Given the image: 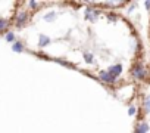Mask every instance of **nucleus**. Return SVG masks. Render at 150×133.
Instances as JSON below:
<instances>
[{"label":"nucleus","mask_w":150,"mask_h":133,"mask_svg":"<svg viewBox=\"0 0 150 133\" xmlns=\"http://www.w3.org/2000/svg\"><path fill=\"white\" fill-rule=\"evenodd\" d=\"M15 40V34L13 33H8L6 34V41H13Z\"/></svg>","instance_id":"nucleus-13"},{"label":"nucleus","mask_w":150,"mask_h":133,"mask_svg":"<svg viewBox=\"0 0 150 133\" xmlns=\"http://www.w3.org/2000/svg\"><path fill=\"white\" fill-rule=\"evenodd\" d=\"M100 80L105 82V83H109V84H110V83H115L116 79H115L113 76H110L109 71H100Z\"/></svg>","instance_id":"nucleus-4"},{"label":"nucleus","mask_w":150,"mask_h":133,"mask_svg":"<svg viewBox=\"0 0 150 133\" xmlns=\"http://www.w3.org/2000/svg\"><path fill=\"white\" fill-rule=\"evenodd\" d=\"M28 5H30L31 8H37V3H35V2H30Z\"/></svg>","instance_id":"nucleus-16"},{"label":"nucleus","mask_w":150,"mask_h":133,"mask_svg":"<svg viewBox=\"0 0 150 133\" xmlns=\"http://www.w3.org/2000/svg\"><path fill=\"white\" fill-rule=\"evenodd\" d=\"M99 14H100V11L88 8V9L86 11L84 16H86V19H87V21H96V19H97V16H99Z\"/></svg>","instance_id":"nucleus-2"},{"label":"nucleus","mask_w":150,"mask_h":133,"mask_svg":"<svg viewBox=\"0 0 150 133\" xmlns=\"http://www.w3.org/2000/svg\"><path fill=\"white\" fill-rule=\"evenodd\" d=\"M147 132H149V124H147V123H140V124L137 126L135 133H147Z\"/></svg>","instance_id":"nucleus-7"},{"label":"nucleus","mask_w":150,"mask_h":133,"mask_svg":"<svg viewBox=\"0 0 150 133\" xmlns=\"http://www.w3.org/2000/svg\"><path fill=\"white\" fill-rule=\"evenodd\" d=\"M53 19H56V12H49L44 15V21L46 22H52Z\"/></svg>","instance_id":"nucleus-9"},{"label":"nucleus","mask_w":150,"mask_h":133,"mask_svg":"<svg viewBox=\"0 0 150 133\" xmlns=\"http://www.w3.org/2000/svg\"><path fill=\"white\" fill-rule=\"evenodd\" d=\"M12 50H13V52H16V53L24 52V44H22L21 41H15V43H13V46H12Z\"/></svg>","instance_id":"nucleus-8"},{"label":"nucleus","mask_w":150,"mask_h":133,"mask_svg":"<svg viewBox=\"0 0 150 133\" xmlns=\"http://www.w3.org/2000/svg\"><path fill=\"white\" fill-rule=\"evenodd\" d=\"M50 43V39L47 37V36H44V34H40V37H38V46L40 47H44V46H47Z\"/></svg>","instance_id":"nucleus-6"},{"label":"nucleus","mask_w":150,"mask_h":133,"mask_svg":"<svg viewBox=\"0 0 150 133\" xmlns=\"http://www.w3.org/2000/svg\"><path fill=\"white\" fill-rule=\"evenodd\" d=\"M122 73V65H119V64H116V65H112L110 68H109V74L110 76H113L115 79L119 76Z\"/></svg>","instance_id":"nucleus-5"},{"label":"nucleus","mask_w":150,"mask_h":133,"mask_svg":"<svg viewBox=\"0 0 150 133\" xmlns=\"http://www.w3.org/2000/svg\"><path fill=\"white\" fill-rule=\"evenodd\" d=\"M128 114H129V115H134V114H135V108H134V107H131V108L128 109Z\"/></svg>","instance_id":"nucleus-15"},{"label":"nucleus","mask_w":150,"mask_h":133,"mask_svg":"<svg viewBox=\"0 0 150 133\" xmlns=\"http://www.w3.org/2000/svg\"><path fill=\"white\" fill-rule=\"evenodd\" d=\"M108 19H109V21H116V15H113V14H109V15H108Z\"/></svg>","instance_id":"nucleus-14"},{"label":"nucleus","mask_w":150,"mask_h":133,"mask_svg":"<svg viewBox=\"0 0 150 133\" xmlns=\"http://www.w3.org/2000/svg\"><path fill=\"white\" fill-rule=\"evenodd\" d=\"M84 59H86L87 64H93V62H94V58H93L91 53H84Z\"/></svg>","instance_id":"nucleus-10"},{"label":"nucleus","mask_w":150,"mask_h":133,"mask_svg":"<svg viewBox=\"0 0 150 133\" xmlns=\"http://www.w3.org/2000/svg\"><path fill=\"white\" fill-rule=\"evenodd\" d=\"M27 21H28V14H27V12L22 11V12H19V14L16 15V25H18V27H22Z\"/></svg>","instance_id":"nucleus-3"},{"label":"nucleus","mask_w":150,"mask_h":133,"mask_svg":"<svg viewBox=\"0 0 150 133\" xmlns=\"http://www.w3.org/2000/svg\"><path fill=\"white\" fill-rule=\"evenodd\" d=\"M144 109H146V112H150V96H147L144 101Z\"/></svg>","instance_id":"nucleus-11"},{"label":"nucleus","mask_w":150,"mask_h":133,"mask_svg":"<svg viewBox=\"0 0 150 133\" xmlns=\"http://www.w3.org/2000/svg\"><path fill=\"white\" fill-rule=\"evenodd\" d=\"M144 6H146V9H150V2H146Z\"/></svg>","instance_id":"nucleus-17"},{"label":"nucleus","mask_w":150,"mask_h":133,"mask_svg":"<svg viewBox=\"0 0 150 133\" xmlns=\"http://www.w3.org/2000/svg\"><path fill=\"white\" fill-rule=\"evenodd\" d=\"M132 76H134V79H137V80H144V79H146V70L143 68L141 65H135L134 70H132Z\"/></svg>","instance_id":"nucleus-1"},{"label":"nucleus","mask_w":150,"mask_h":133,"mask_svg":"<svg viewBox=\"0 0 150 133\" xmlns=\"http://www.w3.org/2000/svg\"><path fill=\"white\" fill-rule=\"evenodd\" d=\"M8 24H9V22H8L6 19H0V31H3V30L8 27Z\"/></svg>","instance_id":"nucleus-12"}]
</instances>
